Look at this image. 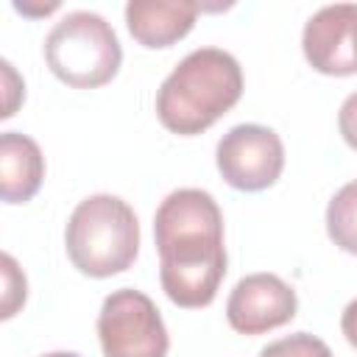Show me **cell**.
<instances>
[{
  "label": "cell",
  "instance_id": "obj_1",
  "mask_svg": "<svg viewBox=\"0 0 357 357\" xmlns=\"http://www.w3.org/2000/svg\"><path fill=\"white\" fill-rule=\"evenodd\" d=\"M159 282L178 307H206L226 276L223 215L218 201L198 187L170 192L153 218Z\"/></svg>",
  "mask_w": 357,
  "mask_h": 357
},
{
  "label": "cell",
  "instance_id": "obj_2",
  "mask_svg": "<svg viewBox=\"0 0 357 357\" xmlns=\"http://www.w3.org/2000/svg\"><path fill=\"white\" fill-rule=\"evenodd\" d=\"M243 95V70L220 47L187 53L156 92V114L173 134L192 137L218 123Z\"/></svg>",
  "mask_w": 357,
  "mask_h": 357
},
{
  "label": "cell",
  "instance_id": "obj_3",
  "mask_svg": "<svg viewBox=\"0 0 357 357\" xmlns=\"http://www.w3.org/2000/svg\"><path fill=\"white\" fill-rule=\"evenodd\" d=\"M70 262L95 279L123 273L139 251V223L134 209L117 195L84 198L64 231Z\"/></svg>",
  "mask_w": 357,
  "mask_h": 357
},
{
  "label": "cell",
  "instance_id": "obj_4",
  "mask_svg": "<svg viewBox=\"0 0 357 357\" xmlns=\"http://www.w3.org/2000/svg\"><path fill=\"white\" fill-rule=\"evenodd\" d=\"M47 67L75 89H95L120 70L123 50L114 28L95 11H70L45 39Z\"/></svg>",
  "mask_w": 357,
  "mask_h": 357
},
{
  "label": "cell",
  "instance_id": "obj_5",
  "mask_svg": "<svg viewBox=\"0 0 357 357\" xmlns=\"http://www.w3.org/2000/svg\"><path fill=\"white\" fill-rule=\"evenodd\" d=\"M98 337L103 357H165L170 346L156 304L131 287L106 296L98 315Z\"/></svg>",
  "mask_w": 357,
  "mask_h": 357
},
{
  "label": "cell",
  "instance_id": "obj_6",
  "mask_svg": "<svg viewBox=\"0 0 357 357\" xmlns=\"http://www.w3.org/2000/svg\"><path fill=\"white\" fill-rule=\"evenodd\" d=\"M215 159L226 184L243 192H259L282 176L284 145L273 128L243 123L220 137Z\"/></svg>",
  "mask_w": 357,
  "mask_h": 357
},
{
  "label": "cell",
  "instance_id": "obj_7",
  "mask_svg": "<svg viewBox=\"0 0 357 357\" xmlns=\"http://www.w3.org/2000/svg\"><path fill=\"white\" fill-rule=\"evenodd\" d=\"M296 307V290L284 279L276 273H251L234 284L226 301V318L240 335H262L293 321Z\"/></svg>",
  "mask_w": 357,
  "mask_h": 357
},
{
  "label": "cell",
  "instance_id": "obj_8",
  "mask_svg": "<svg viewBox=\"0 0 357 357\" xmlns=\"http://www.w3.org/2000/svg\"><path fill=\"white\" fill-rule=\"evenodd\" d=\"M307 61L324 75L357 73V6L337 3L318 8L301 33Z\"/></svg>",
  "mask_w": 357,
  "mask_h": 357
},
{
  "label": "cell",
  "instance_id": "obj_9",
  "mask_svg": "<svg viewBox=\"0 0 357 357\" xmlns=\"http://www.w3.org/2000/svg\"><path fill=\"white\" fill-rule=\"evenodd\" d=\"M201 6L192 0H131L126 6V25L142 47H170L184 39Z\"/></svg>",
  "mask_w": 357,
  "mask_h": 357
},
{
  "label": "cell",
  "instance_id": "obj_10",
  "mask_svg": "<svg viewBox=\"0 0 357 357\" xmlns=\"http://www.w3.org/2000/svg\"><path fill=\"white\" fill-rule=\"evenodd\" d=\"M45 178V156L39 145L20 134L3 131L0 134V195L6 204H25L31 201Z\"/></svg>",
  "mask_w": 357,
  "mask_h": 357
},
{
  "label": "cell",
  "instance_id": "obj_11",
  "mask_svg": "<svg viewBox=\"0 0 357 357\" xmlns=\"http://www.w3.org/2000/svg\"><path fill=\"white\" fill-rule=\"evenodd\" d=\"M326 231L337 248L357 254V181L343 184L329 201Z\"/></svg>",
  "mask_w": 357,
  "mask_h": 357
},
{
  "label": "cell",
  "instance_id": "obj_12",
  "mask_svg": "<svg viewBox=\"0 0 357 357\" xmlns=\"http://www.w3.org/2000/svg\"><path fill=\"white\" fill-rule=\"evenodd\" d=\"M259 357H332V351L321 337L310 332H296V335L268 343L259 351Z\"/></svg>",
  "mask_w": 357,
  "mask_h": 357
},
{
  "label": "cell",
  "instance_id": "obj_13",
  "mask_svg": "<svg viewBox=\"0 0 357 357\" xmlns=\"http://www.w3.org/2000/svg\"><path fill=\"white\" fill-rule=\"evenodd\" d=\"M3 318H11L25 301V276L11 254H3Z\"/></svg>",
  "mask_w": 357,
  "mask_h": 357
},
{
  "label": "cell",
  "instance_id": "obj_14",
  "mask_svg": "<svg viewBox=\"0 0 357 357\" xmlns=\"http://www.w3.org/2000/svg\"><path fill=\"white\" fill-rule=\"evenodd\" d=\"M337 126H340L343 139L357 151V92H351V95L343 100L340 114H337Z\"/></svg>",
  "mask_w": 357,
  "mask_h": 357
},
{
  "label": "cell",
  "instance_id": "obj_15",
  "mask_svg": "<svg viewBox=\"0 0 357 357\" xmlns=\"http://www.w3.org/2000/svg\"><path fill=\"white\" fill-rule=\"evenodd\" d=\"M340 329H343L346 340L357 349V298L346 304V310H343V315H340Z\"/></svg>",
  "mask_w": 357,
  "mask_h": 357
},
{
  "label": "cell",
  "instance_id": "obj_16",
  "mask_svg": "<svg viewBox=\"0 0 357 357\" xmlns=\"http://www.w3.org/2000/svg\"><path fill=\"white\" fill-rule=\"evenodd\" d=\"M42 357H81V354H73V351H50V354H42Z\"/></svg>",
  "mask_w": 357,
  "mask_h": 357
}]
</instances>
